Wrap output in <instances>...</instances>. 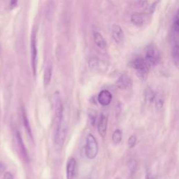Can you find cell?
I'll list each match as a JSON object with an SVG mask.
<instances>
[{"label": "cell", "mask_w": 179, "mask_h": 179, "mask_svg": "<svg viewBox=\"0 0 179 179\" xmlns=\"http://www.w3.org/2000/svg\"><path fill=\"white\" fill-rule=\"evenodd\" d=\"M129 67L136 71V74L139 78L146 80L149 71L150 66L147 64L143 57H136L129 62Z\"/></svg>", "instance_id": "1"}, {"label": "cell", "mask_w": 179, "mask_h": 179, "mask_svg": "<svg viewBox=\"0 0 179 179\" xmlns=\"http://www.w3.org/2000/svg\"><path fill=\"white\" fill-rule=\"evenodd\" d=\"M98 143L97 140L92 134H89L86 137L85 153L90 160H93L97 157L98 153Z\"/></svg>", "instance_id": "2"}, {"label": "cell", "mask_w": 179, "mask_h": 179, "mask_svg": "<svg viewBox=\"0 0 179 179\" xmlns=\"http://www.w3.org/2000/svg\"><path fill=\"white\" fill-rule=\"evenodd\" d=\"M144 60H146L147 64L150 66V67L151 66H155L160 63L161 60V56H160V51L155 45L151 44L147 46Z\"/></svg>", "instance_id": "3"}, {"label": "cell", "mask_w": 179, "mask_h": 179, "mask_svg": "<svg viewBox=\"0 0 179 179\" xmlns=\"http://www.w3.org/2000/svg\"><path fill=\"white\" fill-rule=\"evenodd\" d=\"M37 55H38V51L36 47V30H33L31 36V60L34 76H36V74L37 60H38Z\"/></svg>", "instance_id": "4"}, {"label": "cell", "mask_w": 179, "mask_h": 179, "mask_svg": "<svg viewBox=\"0 0 179 179\" xmlns=\"http://www.w3.org/2000/svg\"><path fill=\"white\" fill-rule=\"evenodd\" d=\"M131 85H132V81H131L130 77L128 76L125 74H122L118 78L117 82H116L117 87L121 90L129 88Z\"/></svg>", "instance_id": "5"}, {"label": "cell", "mask_w": 179, "mask_h": 179, "mask_svg": "<svg viewBox=\"0 0 179 179\" xmlns=\"http://www.w3.org/2000/svg\"><path fill=\"white\" fill-rule=\"evenodd\" d=\"M77 162L75 158H72L69 160L67 165V178L74 179L76 173Z\"/></svg>", "instance_id": "6"}, {"label": "cell", "mask_w": 179, "mask_h": 179, "mask_svg": "<svg viewBox=\"0 0 179 179\" xmlns=\"http://www.w3.org/2000/svg\"><path fill=\"white\" fill-rule=\"evenodd\" d=\"M112 101V94L109 90H104L98 95V102L102 106H109Z\"/></svg>", "instance_id": "7"}, {"label": "cell", "mask_w": 179, "mask_h": 179, "mask_svg": "<svg viewBox=\"0 0 179 179\" xmlns=\"http://www.w3.org/2000/svg\"><path fill=\"white\" fill-rule=\"evenodd\" d=\"M111 35L116 43H120L123 41L124 34L121 27L118 25H114L111 27Z\"/></svg>", "instance_id": "8"}, {"label": "cell", "mask_w": 179, "mask_h": 179, "mask_svg": "<svg viewBox=\"0 0 179 179\" xmlns=\"http://www.w3.org/2000/svg\"><path fill=\"white\" fill-rule=\"evenodd\" d=\"M107 118H106L104 114L101 115L99 120V122H98L97 124V129L99 134H100L102 137H104L106 135V129H107Z\"/></svg>", "instance_id": "9"}, {"label": "cell", "mask_w": 179, "mask_h": 179, "mask_svg": "<svg viewBox=\"0 0 179 179\" xmlns=\"http://www.w3.org/2000/svg\"><path fill=\"white\" fill-rule=\"evenodd\" d=\"M16 137L17 142H18V147H19L20 151H21L22 155L23 156V158L26 160L28 159V151H27L26 148H25V146L24 144V142H23V138H22L21 133L19 132L18 130L16 131Z\"/></svg>", "instance_id": "10"}, {"label": "cell", "mask_w": 179, "mask_h": 179, "mask_svg": "<svg viewBox=\"0 0 179 179\" xmlns=\"http://www.w3.org/2000/svg\"><path fill=\"white\" fill-rule=\"evenodd\" d=\"M92 35H93V39L94 43H95L99 48L101 49L105 48L107 44H106V42L102 35L97 31H94L93 34Z\"/></svg>", "instance_id": "11"}, {"label": "cell", "mask_w": 179, "mask_h": 179, "mask_svg": "<svg viewBox=\"0 0 179 179\" xmlns=\"http://www.w3.org/2000/svg\"><path fill=\"white\" fill-rule=\"evenodd\" d=\"M22 119H23V125H24V127H25V129H26L27 133H28L29 136H30V137L32 139L33 136H32V132L31 127H30V122H29L26 111H25V109L23 107L22 108Z\"/></svg>", "instance_id": "12"}, {"label": "cell", "mask_w": 179, "mask_h": 179, "mask_svg": "<svg viewBox=\"0 0 179 179\" xmlns=\"http://www.w3.org/2000/svg\"><path fill=\"white\" fill-rule=\"evenodd\" d=\"M52 72H53V68L52 65L49 64L46 66L44 71V75H43V83L45 86L49 85L52 78Z\"/></svg>", "instance_id": "13"}, {"label": "cell", "mask_w": 179, "mask_h": 179, "mask_svg": "<svg viewBox=\"0 0 179 179\" xmlns=\"http://www.w3.org/2000/svg\"><path fill=\"white\" fill-rule=\"evenodd\" d=\"M179 26H178V13L176 12L174 18H173V24H172V30H173V34L175 40H178V36L179 32Z\"/></svg>", "instance_id": "14"}, {"label": "cell", "mask_w": 179, "mask_h": 179, "mask_svg": "<svg viewBox=\"0 0 179 179\" xmlns=\"http://www.w3.org/2000/svg\"><path fill=\"white\" fill-rule=\"evenodd\" d=\"M131 21L133 24L136 25V26L140 27L144 23V18L143 16L140 13H134L131 17Z\"/></svg>", "instance_id": "15"}, {"label": "cell", "mask_w": 179, "mask_h": 179, "mask_svg": "<svg viewBox=\"0 0 179 179\" xmlns=\"http://www.w3.org/2000/svg\"><path fill=\"white\" fill-rule=\"evenodd\" d=\"M172 55H173V60L176 65L178 66V40H175L173 41V48H172Z\"/></svg>", "instance_id": "16"}, {"label": "cell", "mask_w": 179, "mask_h": 179, "mask_svg": "<svg viewBox=\"0 0 179 179\" xmlns=\"http://www.w3.org/2000/svg\"><path fill=\"white\" fill-rule=\"evenodd\" d=\"M155 98V95L154 94V92L151 90L150 88L146 89L145 90V94H144V99H145V102L146 103H149L151 104L154 101Z\"/></svg>", "instance_id": "17"}, {"label": "cell", "mask_w": 179, "mask_h": 179, "mask_svg": "<svg viewBox=\"0 0 179 179\" xmlns=\"http://www.w3.org/2000/svg\"><path fill=\"white\" fill-rule=\"evenodd\" d=\"M112 139L115 144H119L122 140V131L118 129L115 130L112 135Z\"/></svg>", "instance_id": "18"}, {"label": "cell", "mask_w": 179, "mask_h": 179, "mask_svg": "<svg viewBox=\"0 0 179 179\" xmlns=\"http://www.w3.org/2000/svg\"><path fill=\"white\" fill-rule=\"evenodd\" d=\"M99 60L97 57H92V58L90 59L89 60V67L93 71H97L99 69Z\"/></svg>", "instance_id": "19"}, {"label": "cell", "mask_w": 179, "mask_h": 179, "mask_svg": "<svg viewBox=\"0 0 179 179\" xmlns=\"http://www.w3.org/2000/svg\"><path fill=\"white\" fill-rule=\"evenodd\" d=\"M88 120H89V123L91 125H94V123H95L96 121V114L95 111L94 110H90L89 111L88 113Z\"/></svg>", "instance_id": "20"}, {"label": "cell", "mask_w": 179, "mask_h": 179, "mask_svg": "<svg viewBox=\"0 0 179 179\" xmlns=\"http://www.w3.org/2000/svg\"><path fill=\"white\" fill-rule=\"evenodd\" d=\"M136 137L135 135H131L130 137L129 138L127 141V144L128 146H129V148H134L135 144H136Z\"/></svg>", "instance_id": "21"}, {"label": "cell", "mask_w": 179, "mask_h": 179, "mask_svg": "<svg viewBox=\"0 0 179 179\" xmlns=\"http://www.w3.org/2000/svg\"><path fill=\"white\" fill-rule=\"evenodd\" d=\"M164 103V99L162 97V96H158L156 97V106L158 108H160L161 109L163 106Z\"/></svg>", "instance_id": "22"}, {"label": "cell", "mask_w": 179, "mask_h": 179, "mask_svg": "<svg viewBox=\"0 0 179 179\" xmlns=\"http://www.w3.org/2000/svg\"><path fill=\"white\" fill-rule=\"evenodd\" d=\"M4 179H13V177L11 173H9V172H6L4 175Z\"/></svg>", "instance_id": "23"}, {"label": "cell", "mask_w": 179, "mask_h": 179, "mask_svg": "<svg viewBox=\"0 0 179 179\" xmlns=\"http://www.w3.org/2000/svg\"><path fill=\"white\" fill-rule=\"evenodd\" d=\"M146 179H155V177L152 173H148L146 176Z\"/></svg>", "instance_id": "24"}, {"label": "cell", "mask_w": 179, "mask_h": 179, "mask_svg": "<svg viewBox=\"0 0 179 179\" xmlns=\"http://www.w3.org/2000/svg\"><path fill=\"white\" fill-rule=\"evenodd\" d=\"M16 4H17V1H11V6H16Z\"/></svg>", "instance_id": "25"}]
</instances>
